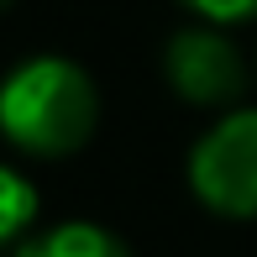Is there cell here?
<instances>
[{
    "label": "cell",
    "instance_id": "52a82bcc",
    "mask_svg": "<svg viewBox=\"0 0 257 257\" xmlns=\"http://www.w3.org/2000/svg\"><path fill=\"white\" fill-rule=\"evenodd\" d=\"M6 6H11V0H0V11H6Z\"/></svg>",
    "mask_w": 257,
    "mask_h": 257
},
{
    "label": "cell",
    "instance_id": "3957f363",
    "mask_svg": "<svg viewBox=\"0 0 257 257\" xmlns=\"http://www.w3.org/2000/svg\"><path fill=\"white\" fill-rule=\"evenodd\" d=\"M163 79L173 84V95L189 100V105H205V110H215V105H231L236 110L241 89H247V58L241 48L226 37L220 27H184L168 37V48H163Z\"/></svg>",
    "mask_w": 257,
    "mask_h": 257
},
{
    "label": "cell",
    "instance_id": "8992f818",
    "mask_svg": "<svg viewBox=\"0 0 257 257\" xmlns=\"http://www.w3.org/2000/svg\"><path fill=\"white\" fill-rule=\"evenodd\" d=\"M200 21L210 27H236V21H252L257 16V0H184Z\"/></svg>",
    "mask_w": 257,
    "mask_h": 257
},
{
    "label": "cell",
    "instance_id": "5b68a950",
    "mask_svg": "<svg viewBox=\"0 0 257 257\" xmlns=\"http://www.w3.org/2000/svg\"><path fill=\"white\" fill-rule=\"evenodd\" d=\"M37 210H42L37 184H32L27 173H16V168L0 163V247H21V241H32Z\"/></svg>",
    "mask_w": 257,
    "mask_h": 257
},
{
    "label": "cell",
    "instance_id": "6da1fadb",
    "mask_svg": "<svg viewBox=\"0 0 257 257\" xmlns=\"http://www.w3.org/2000/svg\"><path fill=\"white\" fill-rule=\"evenodd\" d=\"M100 126V89L74 58H27L0 79V137L32 158H68Z\"/></svg>",
    "mask_w": 257,
    "mask_h": 257
},
{
    "label": "cell",
    "instance_id": "7a4b0ae2",
    "mask_svg": "<svg viewBox=\"0 0 257 257\" xmlns=\"http://www.w3.org/2000/svg\"><path fill=\"white\" fill-rule=\"evenodd\" d=\"M189 189L220 220H257V105H236L189 147Z\"/></svg>",
    "mask_w": 257,
    "mask_h": 257
},
{
    "label": "cell",
    "instance_id": "277c9868",
    "mask_svg": "<svg viewBox=\"0 0 257 257\" xmlns=\"http://www.w3.org/2000/svg\"><path fill=\"white\" fill-rule=\"evenodd\" d=\"M11 257H132V247L95 220H58L32 241H21Z\"/></svg>",
    "mask_w": 257,
    "mask_h": 257
}]
</instances>
